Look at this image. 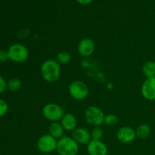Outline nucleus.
I'll use <instances>...</instances> for the list:
<instances>
[{"mask_svg": "<svg viewBox=\"0 0 155 155\" xmlns=\"http://www.w3.org/2000/svg\"><path fill=\"white\" fill-rule=\"evenodd\" d=\"M117 117L115 114H109L105 115V117H104V124L108 126V127H114V126L117 125Z\"/></svg>", "mask_w": 155, "mask_h": 155, "instance_id": "aec40b11", "label": "nucleus"}, {"mask_svg": "<svg viewBox=\"0 0 155 155\" xmlns=\"http://www.w3.org/2000/svg\"><path fill=\"white\" fill-rule=\"evenodd\" d=\"M58 140L49 134L42 135L38 139L36 147L40 152L50 154L57 149Z\"/></svg>", "mask_w": 155, "mask_h": 155, "instance_id": "0eeeda50", "label": "nucleus"}, {"mask_svg": "<svg viewBox=\"0 0 155 155\" xmlns=\"http://www.w3.org/2000/svg\"><path fill=\"white\" fill-rule=\"evenodd\" d=\"M95 48V42L92 39L83 38L79 42L77 45V51L80 55L87 58L93 54Z\"/></svg>", "mask_w": 155, "mask_h": 155, "instance_id": "1a4fd4ad", "label": "nucleus"}, {"mask_svg": "<svg viewBox=\"0 0 155 155\" xmlns=\"http://www.w3.org/2000/svg\"><path fill=\"white\" fill-rule=\"evenodd\" d=\"M86 150L89 155H107L108 152L107 145L101 140H91Z\"/></svg>", "mask_w": 155, "mask_h": 155, "instance_id": "9d476101", "label": "nucleus"}, {"mask_svg": "<svg viewBox=\"0 0 155 155\" xmlns=\"http://www.w3.org/2000/svg\"><path fill=\"white\" fill-rule=\"evenodd\" d=\"M104 112L97 106H89L85 111L84 117L88 124L92 127H101L104 124Z\"/></svg>", "mask_w": 155, "mask_h": 155, "instance_id": "20e7f679", "label": "nucleus"}, {"mask_svg": "<svg viewBox=\"0 0 155 155\" xmlns=\"http://www.w3.org/2000/svg\"><path fill=\"white\" fill-rule=\"evenodd\" d=\"M142 72L147 78L155 77V62L149 61L145 63L142 67Z\"/></svg>", "mask_w": 155, "mask_h": 155, "instance_id": "dca6fc26", "label": "nucleus"}, {"mask_svg": "<svg viewBox=\"0 0 155 155\" xmlns=\"http://www.w3.org/2000/svg\"><path fill=\"white\" fill-rule=\"evenodd\" d=\"M8 60H9L8 51L0 49V63H4V62L7 61Z\"/></svg>", "mask_w": 155, "mask_h": 155, "instance_id": "4be33fe9", "label": "nucleus"}, {"mask_svg": "<svg viewBox=\"0 0 155 155\" xmlns=\"http://www.w3.org/2000/svg\"><path fill=\"white\" fill-rule=\"evenodd\" d=\"M63 127L64 130L68 132H73L77 128V120L76 117L73 114L66 113L64 114L61 120L59 121Z\"/></svg>", "mask_w": 155, "mask_h": 155, "instance_id": "ddd939ff", "label": "nucleus"}, {"mask_svg": "<svg viewBox=\"0 0 155 155\" xmlns=\"http://www.w3.org/2000/svg\"><path fill=\"white\" fill-rule=\"evenodd\" d=\"M68 92L74 99L81 101L87 98L89 95V88L84 82L76 80L69 85Z\"/></svg>", "mask_w": 155, "mask_h": 155, "instance_id": "423d86ee", "label": "nucleus"}, {"mask_svg": "<svg viewBox=\"0 0 155 155\" xmlns=\"http://www.w3.org/2000/svg\"><path fill=\"white\" fill-rule=\"evenodd\" d=\"M71 137L78 145H86L92 140L90 131L83 127H77L72 132Z\"/></svg>", "mask_w": 155, "mask_h": 155, "instance_id": "9b49d317", "label": "nucleus"}, {"mask_svg": "<svg viewBox=\"0 0 155 155\" xmlns=\"http://www.w3.org/2000/svg\"><path fill=\"white\" fill-rule=\"evenodd\" d=\"M117 139L124 144L131 143L136 139V130L130 127H122L117 131Z\"/></svg>", "mask_w": 155, "mask_h": 155, "instance_id": "6e6552de", "label": "nucleus"}, {"mask_svg": "<svg viewBox=\"0 0 155 155\" xmlns=\"http://www.w3.org/2000/svg\"><path fill=\"white\" fill-rule=\"evenodd\" d=\"M21 81L18 78H12L7 81V89L10 92H18L21 89Z\"/></svg>", "mask_w": 155, "mask_h": 155, "instance_id": "f3484780", "label": "nucleus"}, {"mask_svg": "<svg viewBox=\"0 0 155 155\" xmlns=\"http://www.w3.org/2000/svg\"><path fill=\"white\" fill-rule=\"evenodd\" d=\"M71 55L68 51H60L57 54V56H56V59L58 63L59 64H68L71 62Z\"/></svg>", "mask_w": 155, "mask_h": 155, "instance_id": "a211bd4d", "label": "nucleus"}, {"mask_svg": "<svg viewBox=\"0 0 155 155\" xmlns=\"http://www.w3.org/2000/svg\"><path fill=\"white\" fill-rule=\"evenodd\" d=\"M6 89H7V81H5L2 76L0 75V94L5 92Z\"/></svg>", "mask_w": 155, "mask_h": 155, "instance_id": "5701e85b", "label": "nucleus"}, {"mask_svg": "<svg viewBox=\"0 0 155 155\" xmlns=\"http://www.w3.org/2000/svg\"><path fill=\"white\" fill-rule=\"evenodd\" d=\"M8 111V104L5 99L0 98V117H4Z\"/></svg>", "mask_w": 155, "mask_h": 155, "instance_id": "412c9836", "label": "nucleus"}, {"mask_svg": "<svg viewBox=\"0 0 155 155\" xmlns=\"http://www.w3.org/2000/svg\"><path fill=\"white\" fill-rule=\"evenodd\" d=\"M42 115L47 120L52 122H58L64 114L61 106L56 103H48L42 107Z\"/></svg>", "mask_w": 155, "mask_h": 155, "instance_id": "39448f33", "label": "nucleus"}, {"mask_svg": "<svg viewBox=\"0 0 155 155\" xmlns=\"http://www.w3.org/2000/svg\"><path fill=\"white\" fill-rule=\"evenodd\" d=\"M64 131L65 130H64L63 127L59 121L58 122L51 123L50 126L48 127V134L51 135L52 137H54L57 140L63 137Z\"/></svg>", "mask_w": 155, "mask_h": 155, "instance_id": "4468645a", "label": "nucleus"}, {"mask_svg": "<svg viewBox=\"0 0 155 155\" xmlns=\"http://www.w3.org/2000/svg\"><path fill=\"white\" fill-rule=\"evenodd\" d=\"M40 73L44 80L49 83H54L60 79L61 66L56 60L48 59L41 65Z\"/></svg>", "mask_w": 155, "mask_h": 155, "instance_id": "f257e3e1", "label": "nucleus"}, {"mask_svg": "<svg viewBox=\"0 0 155 155\" xmlns=\"http://www.w3.org/2000/svg\"><path fill=\"white\" fill-rule=\"evenodd\" d=\"M79 4L83 5H87L91 4L93 2V0H76Z\"/></svg>", "mask_w": 155, "mask_h": 155, "instance_id": "b1692460", "label": "nucleus"}, {"mask_svg": "<svg viewBox=\"0 0 155 155\" xmlns=\"http://www.w3.org/2000/svg\"><path fill=\"white\" fill-rule=\"evenodd\" d=\"M150 133H151V128L146 124H140L136 130V137H139L141 139H146L149 136Z\"/></svg>", "mask_w": 155, "mask_h": 155, "instance_id": "2eb2a0df", "label": "nucleus"}, {"mask_svg": "<svg viewBox=\"0 0 155 155\" xmlns=\"http://www.w3.org/2000/svg\"><path fill=\"white\" fill-rule=\"evenodd\" d=\"M142 95L145 99L155 100V77L147 78L142 86Z\"/></svg>", "mask_w": 155, "mask_h": 155, "instance_id": "f8f14e48", "label": "nucleus"}, {"mask_svg": "<svg viewBox=\"0 0 155 155\" xmlns=\"http://www.w3.org/2000/svg\"><path fill=\"white\" fill-rule=\"evenodd\" d=\"M91 137L92 140H101L104 136V131L100 127H95L91 130Z\"/></svg>", "mask_w": 155, "mask_h": 155, "instance_id": "6ab92c4d", "label": "nucleus"}, {"mask_svg": "<svg viewBox=\"0 0 155 155\" xmlns=\"http://www.w3.org/2000/svg\"><path fill=\"white\" fill-rule=\"evenodd\" d=\"M9 60L15 63H24L28 59L30 53L24 45L21 43H14L7 50Z\"/></svg>", "mask_w": 155, "mask_h": 155, "instance_id": "7ed1b4c3", "label": "nucleus"}, {"mask_svg": "<svg viewBox=\"0 0 155 155\" xmlns=\"http://www.w3.org/2000/svg\"><path fill=\"white\" fill-rule=\"evenodd\" d=\"M56 151L59 155H77L79 145L71 136H64L58 140Z\"/></svg>", "mask_w": 155, "mask_h": 155, "instance_id": "f03ea898", "label": "nucleus"}]
</instances>
